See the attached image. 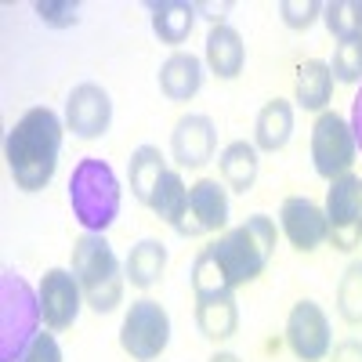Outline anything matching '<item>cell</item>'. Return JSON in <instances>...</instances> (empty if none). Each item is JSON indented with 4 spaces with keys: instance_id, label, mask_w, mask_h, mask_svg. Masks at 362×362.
<instances>
[{
    "instance_id": "cell-1",
    "label": "cell",
    "mask_w": 362,
    "mask_h": 362,
    "mask_svg": "<svg viewBox=\"0 0 362 362\" xmlns=\"http://www.w3.org/2000/svg\"><path fill=\"white\" fill-rule=\"evenodd\" d=\"M62 156V119L47 105H33L22 112L8 138H4V160L22 192H44L58 170Z\"/></svg>"
},
{
    "instance_id": "cell-2",
    "label": "cell",
    "mask_w": 362,
    "mask_h": 362,
    "mask_svg": "<svg viewBox=\"0 0 362 362\" xmlns=\"http://www.w3.org/2000/svg\"><path fill=\"white\" fill-rule=\"evenodd\" d=\"M206 250L214 254L228 286L239 290V286L254 283L268 268L272 254H276V221L268 214H250L243 225H235L225 235H218Z\"/></svg>"
},
{
    "instance_id": "cell-3",
    "label": "cell",
    "mask_w": 362,
    "mask_h": 362,
    "mask_svg": "<svg viewBox=\"0 0 362 362\" xmlns=\"http://www.w3.org/2000/svg\"><path fill=\"white\" fill-rule=\"evenodd\" d=\"M73 276L83 290V300L90 305V312L109 315L119 308L127 272L119 268L116 250L109 247V239L102 232H83L73 243Z\"/></svg>"
},
{
    "instance_id": "cell-4",
    "label": "cell",
    "mask_w": 362,
    "mask_h": 362,
    "mask_svg": "<svg viewBox=\"0 0 362 362\" xmlns=\"http://www.w3.org/2000/svg\"><path fill=\"white\" fill-rule=\"evenodd\" d=\"M69 206L83 232H102L119 218V181L98 156H83L69 174Z\"/></svg>"
},
{
    "instance_id": "cell-5",
    "label": "cell",
    "mask_w": 362,
    "mask_h": 362,
    "mask_svg": "<svg viewBox=\"0 0 362 362\" xmlns=\"http://www.w3.org/2000/svg\"><path fill=\"white\" fill-rule=\"evenodd\" d=\"M40 297L18 272L0 276V362H18L40 337Z\"/></svg>"
},
{
    "instance_id": "cell-6",
    "label": "cell",
    "mask_w": 362,
    "mask_h": 362,
    "mask_svg": "<svg viewBox=\"0 0 362 362\" xmlns=\"http://www.w3.org/2000/svg\"><path fill=\"white\" fill-rule=\"evenodd\" d=\"M170 344V315L160 300L141 297L127 308L124 326H119V348L134 362H153Z\"/></svg>"
},
{
    "instance_id": "cell-7",
    "label": "cell",
    "mask_w": 362,
    "mask_h": 362,
    "mask_svg": "<svg viewBox=\"0 0 362 362\" xmlns=\"http://www.w3.org/2000/svg\"><path fill=\"white\" fill-rule=\"evenodd\" d=\"M355 134H351V124L341 116V112H319L315 127H312V163H315V174L326 177V181H337L344 174H351V163H355Z\"/></svg>"
},
{
    "instance_id": "cell-8",
    "label": "cell",
    "mask_w": 362,
    "mask_h": 362,
    "mask_svg": "<svg viewBox=\"0 0 362 362\" xmlns=\"http://www.w3.org/2000/svg\"><path fill=\"white\" fill-rule=\"evenodd\" d=\"M322 210H326L334 250H355L362 243V177L344 174L337 181H329Z\"/></svg>"
},
{
    "instance_id": "cell-9",
    "label": "cell",
    "mask_w": 362,
    "mask_h": 362,
    "mask_svg": "<svg viewBox=\"0 0 362 362\" xmlns=\"http://www.w3.org/2000/svg\"><path fill=\"white\" fill-rule=\"evenodd\" d=\"M112 124V98H109V90L95 80H83L69 90V98H66V127L83 138V141H95L109 131Z\"/></svg>"
},
{
    "instance_id": "cell-10",
    "label": "cell",
    "mask_w": 362,
    "mask_h": 362,
    "mask_svg": "<svg viewBox=\"0 0 362 362\" xmlns=\"http://www.w3.org/2000/svg\"><path fill=\"white\" fill-rule=\"evenodd\" d=\"M286 344L300 362H322L329 355V319L315 300H297L290 308Z\"/></svg>"
},
{
    "instance_id": "cell-11",
    "label": "cell",
    "mask_w": 362,
    "mask_h": 362,
    "mask_svg": "<svg viewBox=\"0 0 362 362\" xmlns=\"http://www.w3.org/2000/svg\"><path fill=\"white\" fill-rule=\"evenodd\" d=\"M279 228L290 239V247L300 254H312L322 243H329V225H326V210L308 199V196H290L279 206Z\"/></svg>"
},
{
    "instance_id": "cell-12",
    "label": "cell",
    "mask_w": 362,
    "mask_h": 362,
    "mask_svg": "<svg viewBox=\"0 0 362 362\" xmlns=\"http://www.w3.org/2000/svg\"><path fill=\"white\" fill-rule=\"evenodd\" d=\"M37 297H40V319H44V326L58 334V329H69L76 322L83 290H80V283H76V276L69 268H47L44 279H40Z\"/></svg>"
},
{
    "instance_id": "cell-13",
    "label": "cell",
    "mask_w": 362,
    "mask_h": 362,
    "mask_svg": "<svg viewBox=\"0 0 362 362\" xmlns=\"http://www.w3.org/2000/svg\"><path fill=\"white\" fill-rule=\"evenodd\" d=\"M228 225V192L214 177H199L189 189V210L177 235H210Z\"/></svg>"
},
{
    "instance_id": "cell-14",
    "label": "cell",
    "mask_w": 362,
    "mask_h": 362,
    "mask_svg": "<svg viewBox=\"0 0 362 362\" xmlns=\"http://www.w3.org/2000/svg\"><path fill=\"white\" fill-rule=\"evenodd\" d=\"M214 148H218V127L214 119L203 116V112H189L174 124L170 134V153L177 167H189L199 170L206 160H214Z\"/></svg>"
},
{
    "instance_id": "cell-15",
    "label": "cell",
    "mask_w": 362,
    "mask_h": 362,
    "mask_svg": "<svg viewBox=\"0 0 362 362\" xmlns=\"http://www.w3.org/2000/svg\"><path fill=\"white\" fill-rule=\"evenodd\" d=\"M243 62H247V44L235 29L225 22V25H210L206 33V66L214 76L221 80H235L243 73Z\"/></svg>"
},
{
    "instance_id": "cell-16",
    "label": "cell",
    "mask_w": 362,
    "mask_h": 362,
    "mask_svg": "<svg viewBox=\"0 0 362 362\" xmlns=\"http://www.w3.org/2000/svg\"><path fill=\"white\" fill-rule=\"evenodd\" d=\"M203 87V62L192 51H174L160 66V90L170 102H189Z\"/></svg>"
},
{
    "instance_id": "cell-17",
    "label": "cell",
    "mask_w": 362,
    "mask_h": 362,
    "mask_svg": "<svg viewBox=\"0 0 362 362\" xmlns=\"http://www.w3.org/2000/svg\"><path fill=\"white\" fill-rule=\"evenodd\" d=\"M290 134H293V105L286 98L264 102L254 119V145L261 153H279V148H286Z\"/></svg>"
},
{
    "instance_id": "cell-18",
    "label": "cell",
    "mask_w": 362,
    "mask_h": 362,
    "mask_svg": "<svg viewBox=\"0 0 362 362\" xmlns=\"http://www.w3.org/2000/svg\"><path fill=\"white\" fill-rule=\"evenodd\" d=\"M196 326L206 341H228L239 329V308H235V293L221 297H196Z\"/></svg>"
},
{
    "instance_id": "cell-19",
    "label": "cell",
    "mask_w": 362,
    "mask_h": 362,
    "mask_svg": "<svg viewBox=\"0 0 362 362\" xmlns=\"http://www.w3.org/2000/svg\"><path fill=\"white\" fill-rule=\"evenodd\" d=\"M148 15H153V33L160 37V44H185L192 25H196V4H185V0H153L148 4Z\"/></svg>"
},
{
    "instance_id": "cell-20",
    "label": "cell",
    "mask_w": 362,
    "mask_h": 362,
    "mask_svg": "<svg viewBox=\"0 0 362 362\" xmlns=\"http://www.w3.org/2000/svg\"><path fill=\"white\" fill-rule=\"evenodd\" d=\"M257 145L250 141H232L221 148L218 156V170H221V181L232 189V192H250L254 181H257Z\"/></svg>"
},
{
    "instance_id": "cell-21",
    "label": "cell",
    "mask_w": 362,
    "mask_h": 362,
    "mask_svg": "<svg viewBox=\"0 0 362 362\" xmlns=\"http://www.w3.org/2000/svg\"><path fill=\"white\" fill-rule=\"evenodd\" d=\"M163 268H167V247L160 239H141V243H134L131 254H127V264H124L131 286H138V290L156 286Z\"/></svg>"
},
{
    "instance_id": "cell-22",
    "label": "cell",
    "mask_w": 362,
    "mask_h": 362,
    "mask_svg": "<svg viewBox=\"0 0 362 362\" xmlns=\"http://www.w3.org/2000/svg\"><path fill=\"white\" fill-rule=\"evenodd\" d=\"M329 98H334V73L319 58H308L297 69V102L312 109V112H326Z\"/></svg>"
},
{
    "instance_id": "cell-23",
    "label": "cell",
    "mask_w": 362,
    "mask_h": 362,
    "mask_svg": "<svg viewBox=\"0 0 362 362\" xmlns=\"http://www.w3.org/2000/svg\"><path fill=\"white\" fill-rule=\"evenodd\" d=\"M148 206H153V214L170 225L174 232L181 228V221H185V210H189V189H185V181H181L177 170H167L160 177V185L153 192V199H148Z\"/></svg>"
},
{
    "instance_id": "cell-24",
    "label": "cell",
    "mask_w": 362,
    "mask_h": 362,
    "mask_svg": "<svg viewBox=\"0 0 362 362\" xmlns=\"http://www.w3.org/2000/svg\"><path fill=\"white\" fill-rule=\"evenodd\" d=\"M163 174H167V163H163V153L156 145H138L131 153V192H134L138 203L148 206V199H153Z\"/></svg>"
},
{
    "instance_id": "cell-25",
    "label": "cell",
    "mask_w": 362,
    "mask_h": 362,
    "mask_svg": "<svg viewBox=\"0 0 362 362\" xmlns=\"http://www.w3.org/2000/svg\"><path fill=\"white\" fill-rule=\"evenodd\" d=\"M322 22L337 40L362 37V0H334V4H322Z\"/></svg>"
},
{
    "instance_id": "cell-26",
    "label": "cell",
    "mask_w": 362,
    "mask_h": 362,
    "mask_svg": "<svg viewBox=\"0 0 362 362\" xmlns=\"http://www.w3.org/2000/svg\"><path fill=\"white\" fill-rule=\"evenodd\" d=\"M192 293L196 297H221V293H235L232 286H228V279H225V272L218 268V261H214V254H210L206 247L196 254V261H192Z\"/></svg>"
},
{
    "instance_id": "cell-27",
    "label": "cell",
    "mask_w": 362,
    "mask_h": 362,
    "mask_svg": "<svg viewBox=\"0 0 362 362\" xmlns=\"http://www.w3.org/2000/svg\"><path fill=\"white\" fill-rule=\"evenodd\" d=\"M337 312L344 322H362V261H351L337 283Z\"/></svg>"
},
{
    "instance_id": "cell-28",
    "label": "cell",
    "mask_w": 362,
    "mask_h": 362,
    "mask_svg": "<svg viewBox=\"0 0 362 362\" xmlns=\"http://www.w3.org/2000/svg\"><path fill=\"white\" fill-rule=\"evenodd\" d=\"M329 73H334V80H341V83H358V80H362V37L341 40V44L334 47Z\"/></svg>"
},
{
    "instance_id": "cell-29",
    "label": "cell",
    "mask_w": 362,
    "mask_h": 362,
    "mask_svg": "<svg viewBox=\"0 0 362 362\" xmlns=\"http://www.w3.org/2000/svg\"><path fill=\"white\" fill-rule=\"evenodd\" d=\"M33 11H37V18H40L44 25H51V29H69V25H76V18H80V4H76V0H37Z\"/></svg>"
},
{
    "instance_id": "cell-30",
    "label": "cell",
    "mask_w": 362,
    "mask_h": 362,
    "mask_svg": "<svg viewBox=\"0 0 362 362\" xmlns=\"http://www.w3.org/2000/svg\"><path fill=\"white\" fill-rule=\"evenodd\" d=\"M279 15H283V22L290 29H308L322 15V4H319V0H283Z\"/></svg>"
},
{
    "instance_id": "cell-31",
    "label": "cell",
    "mask_w": 362,
    "mask_h": 362,
    "mask_svg": "<svg viewBox=\"0 0 362 362\" xmlns=\"http://www.w3.org/2000/svg\"><path fill=\"white\" fill-rule=\"evenodd\" d=\"M18 362H62V348H58V341L51 334H40Z\"/></svg>"
},
{
    "instance_id": "cell-32",
    "label": "cell",
    "mask_w": 362,
    "mask_h": 362,
    "mask_svg": "<svg viewBox=\"0 0 362 362\" xmlns=\"http://www.w3.org/2000/svg\"><path fill=\"white\" fill-rule=\"evenodd\" d=\"M334 362H362V341H341L334 348Z\"/></svg>"
},
{
    "instance_id": "cell-33",
    "label": "cell",
    "mask_w": 362,
    "mask_h": 362,
    "mask_svg": "<svg viewBox=\"0 0 362 362\" xmlns=\"http://www.w3.org/2000/svg\"><path fill=\"white\" fill-rule=\"evenodd\" d=\"M351 134H355V145L362 148V87H358V95H355V102H351Z\"/></svg>"
},
{
    "instance_id": "cell-34",
    "label": "cell",
    "mask_w": 362,
    "mask_h": 362,
    "mask_svg": "<svg viewBox=\"0 0 362 362\" xmlns=\"http://www.w3.org/2000/svg\"><path fill=\"white\" fill-rule=\"evenodd\" d=\"M210 362H243V358L232 355V351H218V355H210Z\"/></svg>"
}]
</instances>
